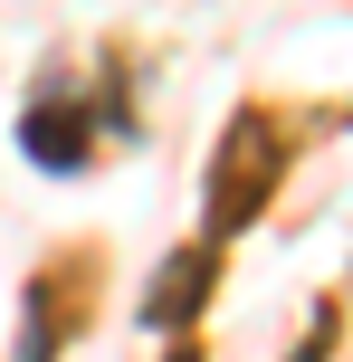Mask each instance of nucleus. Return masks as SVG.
<instances>
[{"instance_id":"1","label":"nucleus","mask_w":353,"mask_h":362,"mask_svg":"<svg viewBox=\"0 0 353 362\" xmlns=\"http://www.w3.org/2000/svg\"><path fill=\"white\" fill-rule=\"evenodd\" d=\"M29 153H48L57 172H76V124L67 115H29Z\"/></svg>"}]
</instances>
